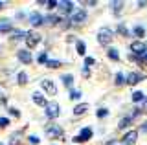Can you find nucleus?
Returning <instances> with one entry per match:
<instances>
[{
	"label": "nucleus",
	"instance_id": "7ed1b4c3",
	"mask_svg": "<svg viewBox=\"0 0 147 145\" xmlns=\"http://www.w3.org/2000/svg\"><path fill=\"white\" fill-rule=\"evenodd\" d=\"M86 17H88V13H86L85 9H76L72 13V17H70V24H74V26L83 24V22L86 20Z\"/></svg>",
	"mask_w": 147,
	"mask_h": 145
},
{
	"label": "nucleus",
	"instance_id": "c85d7f7f",
	"mask_svg": "<svg viewBox=\"0 0 147 145\" xmlns=\"http://www.w3.org/2000/svg\"><path fill=\"white\" fill-rule=\"evenodd\" d=\"M44 6L48 7V9H53V7L59 6V2H55V0H50V2H44Z\"/></svg>",
	"mask_w": 147,
	"mask_h": 145
},
{
	"label": "nucleus",
	"instance_id": "423d86ee",
	"mask_svg": "<svg viewBox=\"0 0 147 145\" xmlns=\"http://www.w3.org/2000/svg\"><path fill=\"white\" fill-rule=\"evenodd\" d=\"M40 42V35L37 33V31H28V35H26V44H28V48H35L37 44Z\"/></svg>",
	"mask_w": 147,
	"mask_h": 145
},
{
	"label": "nucleus",
	"instance_id": "f257e3e1",
	"mask_svg": "<svg viewBox=\"0 0 147 145\" xmlns=\"http://www.w3.org/2000/svg\"><path fill=\"white\" fill-rule=\"evenodd\" d=\"M112 39H114V33L110 31L109 28H101L99 31H98V40H99V44H110L112 42Z\"/></svg>",
	"mask_w": 147,
	"mask_h": 145
},
{
	"label": "nucleus",
	"instance_id": "f03ea898",
	"mask_svg": "<svg viewBox=\"0 0 147 145\" xmlns=\"http://www.w3.org/2000/svg\"><path fill=\"white\" fill-rule=\"evenodd\" d=\"M59 112H61V107H59V103H55V101L48 103V105L44 107V114H46V117H48V119H53V117H57Z\"/></svg>",
	"mask_w": 147,
	"mask_h": 145
},
{
	"label": "nucleus",
	"instance_id": "e433bc0d",
	"mask_svg": "<svg viewBox=\"0 0 147 145\" xmlns=\"http://www.w3.org/2000/svg\"><path fill=\"white\" fill-rule=\"evenodd\" d=\"M85 64H86V68H88L90 64H94V59H92V57H85Z\"/></svg>",
	"mask_w": 147,
	"mask_h": 145
},
{
	"label": "nucleus",
	"instance_id": "cd10ccee",
	"mask_svg": "<svg viewBox=\"0 0 147 145\" xmlns=\"http://www.w3.org/2000/svg\"><path fill=\"white\" fill-rule=\"evenodd\" d=\"M46 66H48L50 70H53V68L61 66V61H48V62H46Z\"/></svg>",
	"mask_w": 147,
	"mask_h": 145
},
{
	"label": "nucleus",
	"instance_id": "4468645a",
	"mask_svg": "<svg viewBox=\"0 0 147 145\" xmlns=\"http://www.w3.org/2000/svg\"><path fill=\"white\" fill-rule=\"evenodd\" d=\"M88 112V103H81V105L74 107V116H83Z\"/></svg>",
	"mask_w": 147,
	"mask_h": 145
},
{
	"label": "nucleus",
	"instance_id": "473e14b6",
	"mask_svg": "<svg viewBox=\"0 0 147 145\" xmlns=\"http://www.w3.org/2000/svg\"><path fill=\"white\" fill-rule=\"evenodd\" d=\"M9 114H11L13 117H20V112H18V110H17V108H13V107H11V108H9Z\"/></svg>",
	"mask_w": 147,
	"mask_h": 145
},
{
	"label": "nucleus",
	"instance_id": "412c9836",
	"mask_svg": "<svg viewBox=\"0 0 147 145\" xmlns=\"http://www.w3.org/2000/svg\"><path fill=\"white\" fill-rule=\"evenodd\" d=\"M63 83H64V87H72V83H74V75H72V74L63 75Z\"/></svg>",
	"mask_w": 147,
	"mask_h": 145
},
{
	"label": "nucleus",
	"instance_id": "6e6552de",
	"mask_svg": "<svg viewBox=\"0 0 147 145\" xmlns=\"http://www.w3.org/2000/svg\"><path fill=\"white\" fill-rule=\"evenodd\" d=\"M46 136L52 138V140L61 138V136H63V129L59 125H48V127H46Z\"/></svg>",
	"mask_w": 147,
	"mask_h": 145
},
{
	"label": "nucleus",
	"instance_id": "7c9ffc66",
	"mask_svg": "<svg viewBox=\"0 0 147 145\" xmlns=\"http://www.w3.org/2000/svg\"><path fill=\"white\" fill-rule=\"evenodd\" d=\"M70 97L72 99H79L81 97V92H79V90H72V92H70Z\"/></svg>",
	"mask_w": 147,
	"mask_h": 145
},
{
	"label": "nucleus",
	"instance_id": "2f4dec72",
	"mask_svg": "<svg viewBox=\"0 0 147 145\" xmlns=\"http://www.w3.org/2000/svg\"><path fill=\"white\" fill-rule=\"evenodd\" d=\"M105 116H109V110H107V108H99V110H98V117H105Z\"/></svg>",
	"mask_w": 147,
	"mask_h": 145
},
{
	"label": "nucleus",
	"instance_id": "1a4fd4ad",
	"mask_svg": "<svg viewBox=\"0 0 147 145\" xmlns=\"http://www.w3.org/2000/svg\"><path fill=\"white\" fill-rule=\"evenodd\" d=\"M17 57H18V61L20 62H24V64H31V53L28 52V50H18L17 52Z\"/></svg>",
	"mask_w": 147,
	"mask_h": 145
},
{
	"label": "nucleus",
	"instance_id": "20e7f679",
	"mask_svg": "<svg viewBox=\"0 0 147 145\" xmlns=\"http://www.w3.org/2000/svg\"><path fill=\"white\" fill-rule=\"evenodd\" d=\"M92 134H94V130H92L90 127H85V129L81 130V134H79V136H74V140H72V142H74V143H83V142H88V140L92 138Z\"/></svg>",
	"mask_w": 147,
	"mask_h": 145
},
{
	"label": "nucleus",
	"instance_id": "c9c22d12",
	"mask_svg": "<svg viewBox=\"0 0 147 145\" xmlns=\"http://www.w3.org/2000/svg\"><path fill=\"white\" fill-rule=\"evenodd\" d=\"M30 143L31 145H39V138H37V136H30Z\"/></svg>",
	"mask_w": 147,
	"mask_h": 145
},
{
	"label": "nucleus",
	"instance_id": "4be33fe9",
	"mask_svg": "<svg viewBox=\"0 0 147 145\" xmlns=\"http://www.w3.org/2000/svg\"><path fill=\"white\" fill-rule=\"evenodd\" d=\"M144 94H142V92H132V96H131V99H132V101H134V103H140V101H144Z\"/></svg>",
	"mask_w": 147,
	"mask_h": 145
},
{
	"label": "nucleus",
	"instance_id": "9b49d317",
	"mask_svg": "<svg viewBox=\"0 0 147 145\" xmlns=\"http://www.w3.org/2000/svg\"><path fill=\"white\" fill-rule=\"evenodd\" d=\"M30 24H31V26H42V24H44V17L40 15L39 11L31 13V15H30Z\"/></svg>",
	"mask_w": 147,
	"mask_h": 145
},
{
	"label": "nucleus",
	"instance_id": "ddd939ff",
	"mask_svg": "<svg viewBox=\"0 0 147 145\" xmlns=\"http://www.w3.org/2000/svg\"><path fill=\"white\" fill-rule=\"evenodd\" d=\"M31 97H33V103H35V105H39V107H46V105H48V101H46V97H44V96H42L40 92H35V94H33Z\"/></svg>",
	"mask_w": 147,
	"mask_h": 145
},
{
	"label": "nucleus",
	"instance_id": "5701e85b",
	"mask_svg": "<svg viewBox=\"0 0 147 145\" xmlns=\"http://www.w3.org/2000/svg\"><path fill=\"white\" fill-rule=\"evenodd\" d=\"M109 59H112V61H118V59H119V52H118L116 48H110L109 50Z\"/></svg>",
	"mask_w": 147,
	"mask_h": 145
},
{
	"label": "nucleus",
	"instance_id": "0eeeda50",
	"mask_svg": "<svg viewBox=\"0 0 147 145\" xmlns=\"http://www.w3.org/2000/svg\"><path fill=\"white\" fill-rule=\"evenodd\" d=\"M40 87H42V90L46 94H50V96H55V94H57V87H55V83L52 79H42L40 81Z\"/></svg>",
	"mask_w": 147,
	"mask_h": 145
},
{
	"label": "nucleus",
	"instance_id": "ea45409f",
	"mask_svg": "<svg viewBox=\"0 0 147 145\" xmlns=\"http://www.w3.org/2000/svg\"><path fill=\"white\" fill-rule=\"evenodd\" d=\"M2 7H4V2H0V9H2Z\"/></svg>",
	"mask_w": 147,
	"mask_h": 145
},
{
	"label": "nucleus",
	"instance_id": "f3484780",
	"mask_svg": "<svg viewBox=\"0 0 147 145\" xmlns=\"http://www.w3.org/2000/svg\"><path fill=\"white\" fill-rule=\"evenodd\" d=\"M114 83H116L118 87H123V85H127V79H125V75H123L121 72H118V74L114 75Z\"/></svg>",
	"mask_w": 147,
	"mask_h": 145
},
{
	"label": "nucleus",
	"instance_id": "aec40b11",
	"mask_svg": "<svg viewBox=\"0 0 147 145\" xmlns=\"http://www.w3.org/2000/svg\"><path fill=\"white\" fill-rule=\"evenodd\" d=\"M131 123H132V117H131V116H129V117H123V119L118 123V129H127Z\"/></svg>",
	"mask_w": 147,
	"mask_h": 145
},
{
	"label": "nucleus",
	"instance_id": "a19ab883",
	"mask_svg": "<svg viewBox=\"0 0 147 145\" xmlns=\"http://www.w3.org/2000/svg\"><path fill=\"white\" fill-rule=\"evenodd\" d=\"M0 145H4V143H0Z\"/></svg>",
	"mask_w": 147,
	"mask_h": 145
},
{
	"label": "nucleus",
	"instance_id": "4c0bfd02",
	"mask_svg": "<svg viewBox=\"0 0 147 145\" xmlns=\"http://www.w3.org/2000/svg\"><path fill=\"white\" fill-rule=\"evenodd\" d=\"M147 6V2H138V7H145Z\"/></svg>",
	"mask_w": 147,
	"mask_h": 145
},
{
	"label": "nucleus",
	"instance_id": "c756f323",
	"mask_svg": "<svg viewBox=\"0 0 147 145\" xmlns=\"http://www.w3.org/2000/svg\"><path fill=\"white\" fill-rule=\"evenodd\" d=\"M110 6L114 7V11H121V7H123V2H112Z\"/></svg>",
	"mask_w": 147,
	"mask_h": 145
},
{
	"label": "nucleus",
	"instance_id": "2eb2a0df",
	"mask_svg": "<svg viewBox=\"0 0 147 145\" xmlns=\"http://www.w3.org/2000/svg\"><path fill=\"white\" fill-rule=\"evenodd\" d=\"M11 30H13L11 20H7V19H0V33H6V31H11Z\"/></svg>",
	"mask_w": 147,
	"mask_h": 145
},
{
	"label": "nucleus",
	"instance_id": "f704fd0d",
	"mask_svg": "<svg viewBox=\"0 0 147 145\" xmlns=\"http://www.w3.org/2000/svg\"><path fill=\"white\" fill-rule=\"evenodd\" d=\"M118 31H119L121 35H127V28H125L123 24H119V26H118Z\"/></svg>",
	"mask_w": 147,
	"mask_h": 145
},
{
	"label": "nucleus",
	"instance_id": "72a5a7b5",
	"mask_svg": "<svg viewBox=\"0 0 147 145\" xmlns=\"http://www.w3.org/2000/svg\"><path fill=\"white\" fill-rule=\"evenodd\" d=\"M7 125H9V119H7V117H0V127L4 129V127H7Z\"/></svg>",
	"mask_w": 147,
	"mask_h": 145
},
{
	"label": "nucleus",
	"instance_id": "a878e982",
	"mask_svg": "<svg viewBox=\"0 0 147 145\" xmlns=\"http://www.w3.org/2000/svg\"><path fill=\"white\" fill-rule=\"evenodd\" d=\"M132 33H134L136 37H144V35H145V30L142 28V26H136V28L132 30Z\"/></svg>",
	"mask_w": 147,
	"mask_h": 145
},
{
	"label": "nucleus",
	"instance_id": "f8f14e48",
	"mask_svg": "<svg viewBox=\"0 0 147 145\" xmlns=\"http://www.w3.org/2000/svg\"><path fill=\"white\" fill-rule=\"evenodd\" d=\"M57 7H59L61 11H64V13H74V9H76V7H74V4L68 2V0H63V2H59Z\"/></svg>",
	"mask_w": 147,
	"mask_h": 145
},
{
	"label": "nucleus",
	"instance_id": "a211bd4d",
	"mask_svg": "<svg viewBox=\"0 0 147 145\" xmlns=\"http://www.w3.org/2000/svg\"><path fill=\"white\" fill-rule=\"evenodd\" d=\"M26 31H22V30H15L13 31V35H11V39L13 40H22V39H26Z\"/></svg>",
	"mask_w": 147,
	"mask_h": 145
},
{
	"label": "nucleus",
	"instance_id": "dca6fc26",
	"mask_svg": "<svg viewBox=\"0 0 147 145\" xmlns=\"http://www.w3.org/2000/svg\"><path fill=\"white\" fill-rule=\"evenodd\" d=\"M144 79V75H138L134 72H131V74L127 75V85H138V81Z\"/></svg>",
	"mask_w": 147,
	"mask_h": 145
},
{
	"label": "nucleus",
	"instance_id": "39448f33",
	"mask_svg": "<svg viewBox=\"0 0 147 145\" xmlns=\"http://www.w3.org/2000/svg\"><path fill=\"white\" fill-rule=\"evenodd\" d=\"M131 52H132V55H134V57H142V55H145V53H147V46H145L144 42H140V40H136V42L131 44Z\"/></svg>",
	"mask_w": 147,
	"mask_h": 145
},
{
	"label": "nucleus",
	"instance_id": "b1692460",
	"mask_svg": "<svg viewBox=\"0 0 147 145\" xmlns=\"http://www.w3.org/2000/svg\"><path fill=\"white\" fill-rule=\"evenodd\" d=\"M76 46H77V53H79V55H85V52H86L85 42H83V40H77V42H76Z\"/></svg>",
	"mask_w": 147,
	"mask_h": 145
},
{
	"label": "nucleus",
	"instance_id": "58836bf2",
	"mask_svg": "<svg viewBox=\"0 0 147 145\" xmlns=\"http://www.w3.org/2000/svg\"><path fill=\"white\" fill-rule=\"evenodd\" d=\"M142 127H144V129H142V130H144V132H147V123H144Z\"/></svg>",
	"mask_w": 147,
	"mask_h": 145
},
{
	"label": "nucleus",
	"instance_id": "393cba45",
	"mask_svg": "<svg viewBox=\"0 0 147 145\" xmlns=\"http://www.w3.org/2000/svg\"><path fill=\"white\" fill-rule=\"evenodd\" d=\"M17 81H18V85H26L28 83V74H26V72H20L18 77H17Z\"/></svg>",
	"mask_w": 147,
	"mask_h": 145
},
{
	"label": "nucleus",
	"instance_id": "bb28decb",
	"mask_svg": "<svg viewBox=\"0 0 147 145\" xmlns=\"http://www.w3.org/2000/svg\"><path fill=\"white\" fill-rule=\"evenodd\" d=\"M37 61H39V64H46V62H48V53H40L39 55V59H37Z\"/></svg>",
	"mask_w": 147,
	"mask_h": 145
},
{
	"label": "nucleus",
	"instance_id": "6ab92c4d",
	"mask_svg": "<svg viewBox=\"0 0 147 145\" xmlns=\"http://www.w3.org/2000/svg\"><path fill=\"white\" fill-rule=\"evenodd\" d=\"M57 22H59V17H55V15H48V17H44V24H46V26L57 24Z\"/></svg>",
	"mask_w": 147,
	"mask_h": 145
},
{
	"label": "nucleus",
	"instance_id": "9d476101",
	"mask_svg": "<svg viewBox=\"0 0 147 145\" xmlns=\"http://www.w3.org/2000/svg\"><path fill=\"white\" fill-rule=\"evenodd\" d=\"M136 140H138V132L136 130H129V132L121 138V142L125 145H132V143H136Z\"/></svg>",
	"mask_w": 147,
	"mask_h": 145
}]
</instances>
